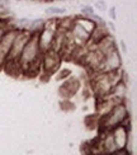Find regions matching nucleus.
<instances>
[{"label": "nucleus", "instance_id": "nucleus-1", "mask_svg": "<svg viewBox=\"0 0 137 155\" xmlns=\"http://www.w3.org/2000/svg\"><path fill=\"white\" fill-rule=\"evenodd\" d=\"M42 55L43 52L40 47V43H38L37 33H32L31 38L27 41L25 46L22 50L21 56H19V70L27 75L37 73V69H40L41 66Z\"/></svg>", "mask_w": 137, "mask_h": 155}, {"label": "nucleus", "instance_id": "nucleus-2", "mask_svg": "<svg viewBox=\"0 0 137 155\" xmlns=\"http://www.w3.org/2000/svg\"><path fill=\"white\" fill-rule=\"evenodd\" d=\"M31 36H32V32H29L28 29H19L18 28V32L11 42V46L8 52V56H6L5 65H4L5 69H8V73H11V74H14V71L21 73L19 65H18V60L22 54L23 47L25 46V43H27V41L31 38Z\"/></svg>", "mask_w": 137, "mask_h": 155}, {"label": "nucleus", "instance_id": "nucleus-3", "mask_svg": "<svg viewBox=\"0 0 137 155\" xmlns=\"http://www.w3.org/2000/svg\"><path fill=\"white\" fill-rule=\"evenodd\" d=\"M127 121H128V111L126 106L121 102L113 106L107 113H104V116L99 121V125L102 127V132H103V131L112 130L113 127L118 125L126 124Z\"/></svg>", "mask_w": 137, "mask_h": 155}, {"label": "nucleus", "instance_id": "nucleus-4", "mask_svg": "<svg viewBox=\"0 0 137 155\" xmlns=\"http://www.w3.org/2000/svg\"><path fill=\"white\" fill-rule=\"evenodd\" d=\"M118 81H121V70L112 73H98L93 80V89L98 97H106Z\"/></svg>", "mask_w": 137, "mask_h": 155}, {"label": "nucleus", "instance_id": "nucleus-5", "mask_svg": "<svg viewBox=\"0 0 137 155\" xmlns=\"http://www.w3.org/2000/svg\"><path fill=\"white\" fill-rule=\"evenodd\" d=\"M57 22L52 21L48 23H44L43 27L37 32V37H38V43H40V47L42 50V52L52 50L54 46L55 38H56V33H57Z\"/></svg>", "mask_w": 137, "mask_h": 155}, {"label": "nucleus", "instance_id": "nucleus-6", "mask_svg": "<svg viewBox=\"0 0 137 155\" xmlns=\"http://www.w3.org/2000/svg\"><path fill=\"white\" fill-rule=\"evenodd\" d=\"M122 65V60H121V55L118 52V50L116 47L108 51L107 54H104L102 56V60L98 68V73H112L121 70Z\"/></svg>", "mask_w": 137, "mask_h": 155}, {"label": "nucleus", "instance_id": "nucleus-7", "mask_svg": "<svg viewBox=\"0 0 137 155\" xmlns=\"http://www.w3.org/2000/svg\"><path fill=\"white\" fill-rule=\"evenodd\" d=\"M60 61H61L60 52H57L55 50H50V51L43 52L42 60H41V66L46 74L51 75L57 69V66L60 65Z\"/></svg>", "mask_w": 137, "mask_h": 155}, {"label": "nucleus", "instance_id": "nucleus-8", "mask_svg": "<svg viewBox=\"0 0 137 155\" xmlns=\"http://www.w3.org/2000/svg\"><path fill=\"white\" fill-rule=\"evenodd\" d=\"M109 132H110V136H112L116 149L125 150L128 144V128L125 126V124L113 127L112 130H109Z\"/></svg>", "mask_w": 137, "mask_h": 155}, {"label": "nucleus", "instance_id": "nucleus-9", "mask_svg": "<svg viewBox=\"0 0 137 155\" xmlns=\"http://www.w3.org/2000/svg\"><path fill=\"white\" fill-rule=\"evenodd\" d=\"M18 32V28H9L5 32L4 37L0 41V68H4L5 61H6V56H8V52L10 50L11 42L14 40V37Z\"/></svg>", "mask_w": 137, "mask_h": 155}, {"label": "nucleus", "instance_id": "nucleus-10", "mask_svg": "<svg viewBox=\"0 0 137 155\" xmlns=\"http://www.w3.org/2000/svg\"><path fill=\"white\" fill-rule=\"evenodd\" d=\"M74 22H75V23H77V24H79L81 28H84V29H85L86 32H89L90 35H91V32H93V31L95 29V27H96V25H95V23H94L93 21H91V19H89L88 17L76 18Z\"/></svg>", "mask_w": 137, "mask_h": 155}, {"label": "nucleus", "instance_id": "nucleus-11", "mask_svg": "<svg viewBox=\"0 0 137 155\" xmlns=\"http://www.w3.org/2000/svg\"><path fill=\"white\" fill-rule=\"evenodd\" d=\"M9 14H10L9 9L6 8V5L4 4V2L0 0V19H4V21H6V17H8Z\"/></svg>", "mask_w": 137, "mask_h": 155}, {"label": "nucleus", "instance_id": "nucleus-12", "mask_svg": "<svg viewBox=\"0 0 137 155\" xmlns=\"http://www.w3.org/2000/svg\"><path fill=\"white\" fill-rule=\"evenodd\" d=\"M31 22H32V19H29V18H22V19H18L17 24H18L19 29H27L29 27Z\"/></svg>", "mask_w": 137, "mask_h": 155}, {"label": "nucleus", "instance_id": "nucleus-13", "mask_svg": "<svg viewBox=\"0 0 137 155\" xmlns=\"http://www.w3.org/2000/svg\"><path fill=\"white\" fill-rule=\"evenodd\" d=\"M44 13L48 15H60L65 13V9L64 8H47Z\"/></svg>", "mask_w": 137, "mask_h": 155}, {"label": "nucleus", "instance_id": "nucleus-14", "mask_svg": "<svg viewBox=\"0 0 137 155\" xmlns=\"http://www.w3.org/2000/svg\"><path fill=\"white\" fill-rule=\"evenodd\" d=\"M8 24H6V21H4V19H0V41H2V38L4 37L5 32L8 31Z\"/></svg>", "mask_w": 137, "mask_h": 155}, {"label": "nucleus", "instance_id": "nucleus-15", "mask_svg": "<svg viewBox=\"0 0 137 155\" xmlns=\"http://www.w3.org/2000/svg\"><path fill=\"white\" fill-rule=\"evenodd\" d=\"M95 8H98L102 12H106L108 6H107L106 2H103V0H98V2H95Z\"/></svg>", "mask_w": 137, "mask_h": 155}, {"label": "nucleus", "instance_id": "nucleus-16", "mask_svg": "<svg viewBox=\"0 0 137 155\" xmlns=\"http://www.w3.org/2000/svg\"><path fill=\"white\" fill-rule=\"evenodd\" d=\"M81 13L85 17H88V15H90V14H93L94 13V8H91V6H84V8L81 9Z\"/></svg>", "mask_w": 137, "mask_h": 155}, {"label": "nucleus", "instance_id": "nucleus-17", "mask_svg": "<svg viewBox=\"0 0 137 155\" xmlns=\"http://www.w3.org/2000/svg\"><path fill=\"white\" fill-rule=\"evenodd\" d=\"M109 14H110V17H112L113 19H116V9H114V8L110 9V13H109Z\"/></svg>", "mask_w": 137, "mask_h": 155}, {"label": "nucleus", "instance_id": "nucleus-18", "mask_svg": "<svg viewBox=\"0 0 137 155\" xmlns=\"http://www.w3.org/2000/svg\"><path fill=\"white\" fill-rule=\"evenodd\" d=\"M108 25L110 27V29H112V31H116V28H114V24H113V23H109Z\"/></svg>", "mask_w": 137, "mask_h": 155}]
</instances>
